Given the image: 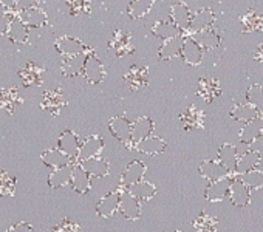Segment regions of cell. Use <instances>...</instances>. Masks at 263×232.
Instances as JSON below:
<instances>
[{
  "label": "cell",
  "mask_w": 263,
  "mask_h": 232,
  "mask_svg": "<svg viewBox=\"0 0 263 232\" xmlns=\"http://www.w3.org/2000/svg\"><path fill=\"white\" fill-rule=\"evenodd\" d=\"M108 130L118 141L124 143L125 147L135 150V144L132 141V123L125 118V116H122V114L113 116V118L108 121Z\"/></svg>",
  "instance_id": "1"
},
{
  "label": "cell",
  "mask_w": 263,
  "mask_h": 232,
  "mask_svg": "<svg viewBox=\"0 0 263 232\" xmlns=\"http://www.w3.org/2000/svg\"><path fill=\"white\" fill-rule=\"evenodd\" d=\"M84 79L91 84V85H98L104 81L105 78V68L104 64L98 59V56L93 53V50L87 54L85 59V65H84V71H82Z\"/></svg>",
  "instance_id": "2"
},
{
  "label": "cell",
  "mask_w": 263,
  "mask_h": 232,
  "mask_svg": "<svg viewBox=\"0 0 263 232\" xmlns=\"http://www.w3.org/2000/svg\"><path fill=\"white\" fill-rule=\"evenodd\" d=\"M64 107H67V98L59 87L53 88V90H47L44 93L42 102H41L42 110H45L51 116H59V113Z\"/></svg>",
  "instance_id": "3"
},
{
  "label": "cell",
  "mask_w": 263,
  "mask_h": 232,
  "mask_svg": "<svg viewBox=\"0 0 263 232\" xmlns=\"http://www.w3.org/2000/svg\"><path fill=\"white\" fill-rule=\"evenodd\" d=\"M234 177L228 175L221 180L212 181L208 184L206 190H204V198L211 203H220L223 200H226L231 194V184H232Z\"/></svg>",
  "instance_id": "4"
},
{
  "label": "cell",
  "mask_w": 263,
  "mask_h": 232,
  "mask_svg": "<svg viewBox=\"0 0 263 232\" xmlns=\"http://www.w3.org/2000/svg\"><path fill=\"white\" fill-rule=\"evenodd\" d=\"M122 189H115L108 194H105L96 204V214L101 218H110L119 210V201H121V194Z\"/></svg>",
  "instance_id": "5"
},
{
  "label": "cell",
  "mask_w": 263,
  "mask_h": 232,
  "mask_svg": "<svg viewBox=\"0 0 263 232\" xmlns=\"http://www.w3.org/2000/svg\"><path fill=\"white\" fill-rule=\"evenodd\" d=\"M119 214L130 221H137L141 218V201L137 200L127 189H122L119 201Z\"/></svg>",
  "instance_id": "6"
},
{
  "label": "cell",
  "mask_w": 263,
  "mask_h": 232,
  "mask_svg": "<svg viewBox=\"0 0 263 232\" xmlns=\"http://www.w3.org/2000/svg\"><path fill=\"white\" fill-rule=\"evenodd\" d=\"M146 172H147V166L143 161H140V160L130 161L127 164V167L124 169L122 175H121V187L128 189L130 186L143 181Z\"/></svg>",
  "instance_id": "7"
},
{
  "label": "cell",
  "mask_w": 263,
  "mask_h": 232,
  "mask_svg": "<svg viewBox=\"0 0 263 232\" xmlns=\"http://www.w3.org/2000/svg\"><path fill=\"white\" fill-rule=\"evenodd\" d=\"M124 82L132 91H140L149 85V70L143 65H132L124 74Z\"/></svg>",
  "instance_id": "8"
},
{
  "label": "cell",
  "mask_w": 263,
  "mask_h": 232,
  "mask_svg": "<svg viewBox=\"0 0 263 232\" xmlns=\"http://www.w3.org/2000/svg\"><path fill=\"white\" fill-rule=\"evenodd\" d=\"M102 149H104V140H102V137H99V135H90V137H87L82 141V144H81V150H79V155H78L76 163H82V161H87V160L101 157Z\"/></svg>",
  "instance_id": "9"
},
{
  "label": "cell",
  "mask_w": 263,
  "mask_h": 232,
  "mask_svg": "<svg viewBox=\"0 0 263 232\" xmlns=\"http://www.w3.org/2000/svg\"><path fill=\"white\" fill-rule=\"evenodd\" d=\"M214 24H215V13L211 8H201L194 14L191 28L186 33L187 36H192V34L214 28Z\"/></svg>",
  "instance_id": "10"
},
{
  "label": "cell",
  "mask_w": 263,
  "mask_h": 232,
  "mask_svg": "<svg viewBox=\"0 0 263 232\" xmlns=\"http://www.w3.org/2000/svg\"><path fill=\"white\" fill-rule=\"evenodd\" d=\"M54 48L58 50V53L62 54V57H70V56H78L82 53L90 51L82 41L71 37V36H62L54 42Z\"/></svg>",
  "instance_id": "11"
},
{
  "label": "cell",
  "mask_w": 263,
  "mask_h": 232,
  "mask_svg": "<svg viewBox=\"0 0 263 232\" xmlns=\"http://www.w3.org/2000/svg\"><path fill=\"white\" fill-rule=\"evenodd\" d=\"M108 48L113 50V53L118 57H122L125 54L134 53V44H132V34L122 30H116L113 33V37L108 42Z\"/></svg>",
  "instance_id": "12"
},
{
  "label": "cell",
  "mask_w": 263,
  "mask_h": 232,
  "mask_svg": "<svg viewBox=\"0 0 263 232\" xmlns=\"http://www.w3.org/2000/svg\"><path fill=\"white\" fill-rule=\"evenodd\" d=\"M81 140L73 130H64L58 140V149L62 150L67 157H70L73 161L78 160L79 150H81Z\"/></svg>",
  "instance_id": "13"
},
{
  "label": "cell",
  "mask_w": 263,
  "mask_h": 232,
  "mask_svg": "<svg viewBox=\"0 0 263 232\" xmlns=\"http://www.w3.org/2000/svg\"><path fill=\"white\" fill-rule=\"evenodd\" d=\"M24 104V98L17 87L0 88V110H5L8 114H14V111Z\"/></svg>",
  "instance_id": "14"
},
{
  "label": "cell",
  "mask_w": 263,
  "mask_h": 232,
  "mask_svg": "<svg viewBox=\"0 0 263 232\" xmlns=\"http://www.w3.org/2000/svg\"><path fill=\"white\" fill-rule=\"evenodd\" d=\"M181 57L184 61V64L195 67L200 65L201 59H203V48L201 45L191 36H184V42H183V50H181Z\"/></svg>",
  "instance_id": "15"
},
{
  "label": "cell",
  "mask_w": 263,
  "mask_h": 232,
  "mask_svg": "<svg viewBox=\"0 0 263 232\" xmlns=\"http://www.w3.org/2000/svg\"><path fill=\"white\" fill-rule=\"evenodd\" d=\"M17 19L27 25L28 28H42L47 25L48 22V16L45 13V10L39 8V7H34V8H30V10H24V11H19L17 13Z\"/></svg>",
  "instance_id": "16"
},
{
  "label": "cell",
  "mask_w": 263,
  "mask_h": 232,
  "mask_svg": "<svg viewBox=\"0 0 263 232\" xmlns=\"http://www.w3.org/2000/svg\"><path fill=\"white\" fill-rule=\"evenodd\" d=\"M45 68L39 67L34 62H27V65L19 71L24 87H39L44 82Z\"/></svg>",
  "instance_id": "17"
},
{
  "label": "cell",
  "mask_w": 263,
  "mask_h": 232,
  "mask_svg": "<svg viewBox=\"0 0 263 232\" xmlns=\"http://www.w3.org/2000/svg\"><path fill=\"white\" fill-rule=\"evenodd\" d=\"M192 17H194V13L191 11V8L184 2H177L171 8V19L183 33L191 28Z\"/></svg>",
  "instance_id": "18"
},
{
  "label": "cell",
  "mask_w": 263,
  "mask_h": 232,
  "mask_svg": "<svg viewBox=\"0 0 263 232\" xmlns=\"http://www.w3.org/2000/svg\"><path fill=\"white\" fill-rule=\"evenodd\" d=\"M180 121H181L184 130L203 129L204 127V113H203V110L197 108L195 105H189L180 114Z\"/></svg>",
  "instance_id": "19"
},
{
  "label": "cell",
  "mask_w": 263,
  "mask_h": 232,
  "mask_svg": "<svg viewBox=\"0 0 263 232\" xmlns=\"http://www.w3.org/2000/svg\"><path fill=\"white\" fill-rule=\"evenodd\" d=\"M221 94V85L217 79H209V78H201L198 81V88H197V96L204 99L208 104H212L218 96Z\"/></svg>",
  "instance_id": "20"
},
{
  "label": "cell",
  "mask_w": 263,
  "mask_h": 232,
  "mask_svg": "<svg viewBox=\"0 0 263 232\" xmlns=\"http://www.w3.org/2000/svg\"><path fill=\"white\" fill-rule=\"evenodd\" d=\"M90 51H91V50H90ZM90 51L82 53V54H78V56L64 57V59H62V65H61L62 74L67 76V78H74V76L82 74L84 65H85V59H87V54H88Z\"/></svg>",
  "instance_id": "21"
},
{
  "label": "cell",
  "mask_w": 263,
  "mask_h": 232,
  "mask_svg": "<svg viewBox=\"0 0 263 232\" xmlns=\"http://www.w3.org/2000/svg\"><path fill=\"white\" fill-rule=\"evenodd\" d=\"M261 163V155L258 150H248L245 155L238 157V161H237V166H235V175L240 177V175H245L251 170H255Z\"/></svg>",
  "instance_id": "22"
},
{
  "label": "cell",
  "mask_w": 263,
  "mask_h": 232,
  "mask_svg": "<svg viewBox=\"0 0 263 232\" xmlns=\"http://www.w3.org/2000/svg\"><path fill=\"white\" fill-rule=\"evenodd\" d=\"M229 198L235 207H246L251 203V190L245 186L240 178H234L231 184Z\"/></svg>",
  "instance_id": "23"
},
{
  "label": "cell",
  "mask_w": 263,
  "mask_h": 232,
  "mask_svg": "<svg viewBox=\"0 0 263 232\" xmlns=\"http://www.w3.org/2000/svg\"><path fill=\"white\" fill-rule=\"evenodd\" d=\"M152 132H154V121L147 118V116H140L135 123H132V141H134L135 146L143 140L152 137Z\"/></svg>",
  "instance_id": "24"
},
{
  "label": "cell",
  "mask_w": 263,
  "mask_h": 232,
  "mask_svg": "<svg viewBox=\"0 0 263 232\" xmlns=\"http://www.w3.org/2000/svg\"><path fill=\"white\" fill-rule=\"evenodd\" d=\"M41 160L44 161V164H45V166L51 167L53 170H54V169H61V167H65V166H70V164H74V163H76V161H73L70 157H67L62 150H59L58 147H56V149H48V150L42 152Z\"/></svg>",
  "instance_id": "25"
},
{
  "label": "cell",
  "mask_w": 263,
  "mask_h": 232,
  "mask_svg": "<svg viewBox=\"0 0 263 232\" xmlns=\"http://www.w3.org/2000/svg\"><path fill=\"white\" fill-rule=\"evenodd\" d=\"M218 163L226 169V172L232 177H235V166H237V161H238V155L235 152V147L229 143L223 144L220 149H218Z\"/></svg>",
  "instance_id": "26"
},
{
  "label": "cell",
  "mask_w": 263,
  "mask_h": 232,
  "mask_svg": "<svg viewBox=\"0 0 263 232\" xmlns=\"http://www.w3.org/2000/svg\"><path fill=\"white\" fill-rule=\"evenodd\" d=\"M198 172L200 175L208 180L209 183L212 181H217V180H221L224 177H228L229 173L226 172V169L218 163V161H214V160H206L200 164L198 167Z\"/></svg>",
  "instance_id": "27"
},
{
  "label": "cell",
  "mask_w": 263,
  "mask_h": 232,
  "mask_svg": "<svg viewBox=\"0 0 263 232\" xmlns=\"http://www.w3.org/2000/svg\"><path fill=\"white\" fill-rule=\"evenodd\" d=\"M231 118L238 121V123H251L254 120L261 118V114L257 111V108H254L249 102H243V104H235L231 110Z\"/></svg>",
  "instance_id": "28"
},
{
  "label": "cell",
  "mask_w": 263,
  "mask_h": 232,
  "mask_svg": "<svg viewBox=\"0 0 263 232\" xmlns=\"http://www.w3.org/2000/svg\"><path fill=\"white\" fill-rule=\"evenodd\" d=\"M183 42H184V36H178V37L164 41L161 44V47L158 48V57L161 61H171V59L181 56Z\"/></svg>",
  "instance_id": "29"
},
{
  "label": "cell",
  "mask_w": 263,
  "mask_h": 232,
  "mask_svg": "<svg viewBox=\"0 0 263 232\" xmlns=\"http://www.w3.org/2000/svg\"><path fill=\"white\" fill-rule=\"evenodd\" d=\"M263 133V118H258V120H254L251 123H246L240 133H238V140L245 144H254Z\"/></svg>",
  "instance_id": "30"
},
{
  "label": "cell",
  "mask_w": 263,
  "mask_h": 232,
  "mask_svg": "<svg viewBox=\"0 0 263 232\" xmlns=\"http://www.w3.org/2000/svg\"><path fill=\"white\" fill-rule=\"evenodd\" d=\"M82 166V169L91 177V178H104L110 173V164L108 161H105L104 158L98 157V158H91L82 163H78Z\"/></svg>",
  "instance_id": "31"
},
{
  "label": "cell",
  "mask_w": 263,
  "mask_h": 232,
  "mask_svg": "<svg viewBox=\"0 0 263 232\" xmlns=\"http://www.w3.org/2000/svg\"><path fill=\"white\" fill-rule=\"evenodd\" d=\"M71 187L76 194H87L91 189V177L82 169L81 164H74L73 167V175H71Z\"/></svg>",
  "instance_id": "32"
},
{
  "label": "cell",
  "mask_w": 263,
  "mask_h": 232,
  "mask_svg": "<svg viewBox=\"0 0 263 232\" xmlns=\"http://www.w3.org/2000/svg\"><path fill=\"white\" fill-rule=\"evenodd\" d=\"M166 143L164 140H161L160 137H149L146 140H143L141 143H138L135 146V150L140 152V153H144V155H151V157H155V155H160L166 150Z\"/></svg>",
  "instance_id": "33"
},
{
  "label": "cell",
  "mask_w": 263,
  "mask_h": 232,
  "mask_svg": "<svg viewBox=\"0 0 263 232\" xmlns=\"http://www.w3.org/2000/svg\"><path fill=\"white\" fill-rule=\"evenodd\" d=\"M73 167H74V164H70V166L51 170V173L48 175V186L53 189H61V187L71 184Z\"/></svg>",
  "instance_id": "34"
},
{
  "label": "cell",
  "mask_w": 263,
  "mask_h": 232,
  "mask_svg": "<svg viewBox=\"0 0 263 232\" xmlns=\"http://www.w3.org/2000/svg\"><path fill=\"white\" fill-rule=\"evenodd\" d=\"M152 34L164 42V41H169V39L183 36V31H181L174 22L160 21V22H157V24L152 27Z\"/></svg>",
  "instance_id": "35"
},
{
  "label": "cell",
  "mask_w": 263,
  "mask_h": 232,
  "mask_svg": "<svg viewBox=\"0 0 263 232\" xmlns=\"http://www.w3.org/2000/svg\"><path fill=\"white\" fill-rule=\"evenodd\" d=\"M127 190L132 195H134L137 200H140V201H151L157 195L155 184H152L149 181H144V180L140 181V183H137V184H134V186H130Z\"/></svg>",
  "instance_id": "36"
},
{
  "label": "cell",
  "mask_w": 263,
  "mask_h": 232,
  "mask_svg": "<svg viewBox=\"0 0 263 232\" xmlns=\"http://www.w3.org/2000/svg\"><path fill=\"white\" fill-rule=\"evenodd\" d=\"M7 34H8V37H10L11 42H14V44H25V42L28 41V37H30V28H28L27 25H24V24L17 19V16H16V17L11 21Z\"/></svg>",
  "instance_id": "37"
},
{
  "label": "cell",
  "mask_w": 263,
  "mask_h": 232,
  "mask_svg": "<svg viewBox=\"0 0 263 232\" xmlns=\"http://www.w3.org/2000/svg\"><path fill=\"white\" fill-rule=\"evenodd\" d=\"M191 37H194L201 45L203 50H215L221 44V37H220V34L214 28L201 31V33H197V34H192Z\"/></svg>",
  "instance_id": "38"
},
{
  "label": "cell",
  "mask_w": 263,
  "mask_h": 232,
  "mask_svg": "<svg viewBox=\"0 0 263 232\" xmlns=\"http://www.w3.org/2000/svg\"><path fill=\"white\" fill-rule=\"evenodd\" d=\"M243 33H254L263 31V14L257 13L255 10H249L246 14L241 16Z\"/></svg>",
  "instance_id": "39"
},
{
  "label": "cell",
  "mask_w": 263,
  "mask_h": 232,
  "mask_svg": "<svg viewBox=\"0 0 263 232\" xmlns=\"http://www.w3.org/2000/svg\"><path fill=\"white\" fill-rule=\"evenodd\" d=\"M194 232H217L218 229V218L208 214V212H201L195 221H194Z\"/></svg>",
  "instance_id": "40"
},
{
  "label": "cell",
  "mask_w": 263,
  "mask_h": 232,
  "mask_svg": "<svg viewBox=\"0 0 263 232\" xmlns=\"http://www.w3.org/2000/svg\"><path fill=\"white\" fill-rule=\"evenodd\" d=\"M155 2L157 0H132L127 7V14L132 19H141L152 10Z\"/></svg>",
  "instance_id": "41"
},
{
  "label": "cell",
  "mask_w": 263,
  "mask_h": 232,
  "mask_svg": "<svg viewBox=\"0 0 263 232\" xmlns=\"http://www.w3.org/2000/svg\"><path fill=\"white\" fill-rule=\"evenodd\" d=\"M246 102H249L260 114H263V87L260 84L249 85L246 91Z\"/></svg>",
  "instance_id": "42"
},
{
  "label": "cell",
  "mask_w": 263,
  "mask_h": 232,
  "mask_svg": "<svg viewBox=\"0 0 263 232\" xmlns=\"http://www.w3.org/2000/svg\"><path fill=\"white\" fill-rule=\"evenodd\" d=\"M238 178L245 183V186L249 190H260V189H263V170L255 169V170H251V172H248L245 175H240Z\"/></svg>",
  "instance_id": "43"
},
{
  "label": "cell",
  "mask_w": 263,
  "mask_h": 232,
  "mask_svg": "<svg viewBox=\"0 0 263 232\" xmlns=\"http://www.w3.org/2000/svg\"><path fill=\"white\" fill-rule=\"evenodd\" d=\"M16 178L8 172H0V197H14Z\"/></svg>",
  "instance_id": "44"
},
{
  "label": "cell",
  "mask_w": 263,
  "mask_h": 232,
  "mask_svg": "<svg viewBox=\"0 0 263 232\" xmlns=\"http://www.w3.org/2000/svg\"><path fill=\"white\" fill-rule=\"evenodd\" d=\"M71 16H84L91 11V0H67Z\"/></svg>",
  "instance_id": "45"
},
{
  "label": "cell",
  "mask_w": 263,
  "mask_h": 232,
  "mask_svg": "<svg viewBox=\"0 0 263 232\" xmlns=\"http://www.w3.org/2000/svg\"><path fill=\"white\" fill-rule=\"evenodd\" d=\"M53 232H81V226L70 218H64L53 227Z\"/></svg>",
  "instance_id": "46"
},
{
  "label": "cell",
  "mask_w": 263,
  "mask_h": 232,
  "mask_svg": "<svg viewBox=\"0 0 263 232\" xmlns=\"http://www.w3.org/2000/svg\"><path fill=\"white\" fill-rule=\"evenodd\" d=\"M16 16H17V13H16L14 10H8L7 14L0 16V36H4V34L8 33L10 24H11V21H13Z\"/></svg>",
  "instance_id": "47"
},
{
  "label": "cell",
  "mask_w": 263,
  "mask_h": 232,
  "mask_svg": "<svg viewBox=\"0 0 263 232\" xmlns=\"http://www.w3.org/2000/svg\"><path fill=\"white\" fill-rule=\"evenodd\" d=\"M39 2H41V0H17L16 7H14V11L19 13V11H24V10L34 8V7H37Z\"/></svg>",
  "instance_id": "48"
},
{
  "label": "cell",
  "mask_w": 263,
  "mask_h": 232,
  "mask_svg": "<svg viewBox=\"0 0 263 232\" xmlns=\"http://www.w3.org/2000/svg\"><path fill=\"white\" fill-rule=\"evenodd\" d=\"M7 232H33V226L27 221H19L13 224Z\"/></svg>",
  "instance_id": "49"
},
{
  "label": "cell",
  "mask_w": 263,
  "mask_h": 232,
  "mask_svg": "<svg viewBox=\"0 0 263 232\" xmlns=\"http://www.w3.org/2000/svg\"><path fill=\"white\" fill-rule=\"evenodd\" d=\"M234 147H235V152H237L238 157H241V155H245L248 150H251V146H249V144H245V143H241V141H240L237 146H234Z\"/></svg>",
  "instance_id": "50"
},
{
  "label": "cell",
  "mask_w": 263,
  "mask_h": 232,
  "mask_svg": "<svg viewBox=\"0 0 263 232\" xmlns=\"http://www.w3.org/2000/svg\"><path fill=\"white\" fill-rule=\"evenodd\" d=\"M16 2H17V0H0V4H2L7 10H14Z\"/></svg>",
  "instance_id": "51"
},
{
  "label": "cell",
  "mask_w": 263,
  "mask_h": 232,
  "mask_svg": "<svg viewBox=\"0 0 263 232\" xmlns=\"http://www.w3.org/2000/svg\"><path fill=\"white\" fill-rule=\"evenodd\" d=\"M255 59L263 65V44L257 47V50H255Z\"/></svg>",
  "instance_id": "52"
},
{
  "label": "cell",
  "mask_w": 263,
  "mask_h": 232,
  "mask_svg": "<svg viewBox=\"0 0 263 232\" xmlns=\"http://www.w3.org/2000/svg\"><path fill=\"white\" fill-rule=\"evenodd\" d=\"M8 13V10L2 5V4H0V16H4V14H7Z\"/></svg>",
  "instance_id": "53"
},
{
  "label": "cell",
  "mask_w": 263,
  "mask_h": 232,
  "mask_svg": "<svg viewBox=\"0 0 263 232\" xmlns=\"http://www.w3.org/2000/svg\"><path fill=\"white\" fill-rule=\"evenodd\" d=\"M169 232H181V230H169Z\"/></svg>",
  "instance_id": "54"
},
{
  "label": "cell",
  "mask_w": 263,
  "mask_h": 232,
  "mask_svg": "<svg viewBox=\"0 0 263 232\" xmlns=\"http://www.w3.org/2000/svg\"><path fill=\"white\" fill-rule=\"evenodd\" d=\"M261 137H263V133H261Z\"/></svg>",
  "instance_id": "55"
}]
</instances>
